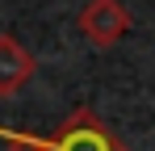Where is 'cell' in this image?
<instances>
[{"instance_id": "6da1fadb", "label": "cell", "mask_w": 155, "mask_h": 151, "mask_svg": "<svg viewBox=\"0 0 155 151\" xmlns=\"http://www.w3.org/2000/svg\"><path fill=\"white\" fill-rule=\"evenodd\" d=\"M51 151H126V147H122L88 109H76V113L63 122V130L51 139Z\"/></svg>"}, {"instance_id": "7a4b0ae2", "label": "cell", "mask_w": 155, "mask_h": 151, "mask_svg": "<svg viewBox=\"0 0 155 151\" xmlns=\"http://www.w3.org/2000/svg\"><path fill=\"white\" fill-rule=\"evenodd\" d=\"M80 29L92 46H113L122 34L130 29V13L117 0H88L80 13Z\"/></svg>"}, {"instance_id": "3957f363", "label": "cell", "mask_w": 155, "mask_h": 151, "mask_svg": "<svg viewBox=\"0 0 155 151\" xmlns=\"http://www.w3.org/2000/svg\"><path fill=\"white\" fill-rule=\"evenodd\" d=\"M29 76H34V55L13 34H0V97H13Z\"/></svg>"}]
</instances>
